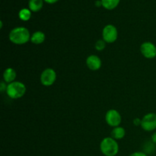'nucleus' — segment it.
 I'll list each match as a JSON object with an SVG mask.
<instances>
[{
	"mask_svg": "<svg viewBox=\"0 0 156 156\" xmlns=\"http://www.w3.org/2000/svg\"><path fill=\"white\" fill-rule=\"evenodd\" d=\"M7 85H6V83L4 82V81L1 82V84H0V91H1L2 93H3L4 91H6Z\"/></svg>",
	"mask_w": 156,
	"mask_h": 156,
	"instance_id": "obj_17",
	"label": "nucleus"
},
{
	"mask_svg": "<svg viewBox=\"0 0 156 156\" xmlns=\"http://www.w3.org/2000/svg\"><path fill=\"white\" fill-rule=\"evenodd\" d=\"M100 150L105 156H116L119 152V145L112 137H105L100 143Z\"/></svg>",
	"mask_w": 156,
	"mask_h": 156,
	"instance_id": "obj_2",
	"label": "nucleus"
},
{
	"mask_svg": "<svg viewBox=\"0 0 156 156\" xmlns=\"http://www.w3.org/2000/svg\"><path fill=\"white\" fill-rule=\"evenodd\" d=\"M141 122H142V119L140 118H135L133 120V123L136 126H141Z\"/></svg>",
	"mask_w": 156,
	"mask_h": 156,
	"instance_id": "obj_18",
	"label": "nucleus"
},
{
	"mask_svg": "<svg viewBox=\"0 0 156 156\" xmlns=\"http://www.w3.org/2000/svg\"><path fill=\"white\" fill-rule=\"evenodd\" d=\"M118 37L117 27L113 24H107L102 30V40L108 44H113Z\"/></svg>",
	"mask_w": 156,
	"mask_h": 156,
	"instance_id": "obj_4",
	"label": "nucleus"
},
{
	"mask_svg": "<svg viewBox=\"0 0 156 156\" xmlns=\"http://www.w3.org/2000/svg\"><path fill=\"white\" fill-rule=\"evenodd\" d=\"M105 120L110 126L117 127L120 126L122 121V117L119 111L115 109H111L105 114Z\"/></svg>",
	"mask_w": 156,
	"mask_h": 156,
	"instance_id": "obj_7",
	"label": "nucleus"
},
{
	"mask_svg": "<svg viewBox=\"0 0 156 156\" xmlns=\"http://www.w3.org/2000/svg\"><path fill=\"white\" fill-rule=\"evenodd\" d=\"M6 94L10 98L18 99L22 98L26 93V86L21 82H15L8 84Z\"/></svg>",
	"mask_w": 156,
	"mask_h": 156,
	"instance_id": "obj_3",
	"label": "nucleus"
},
{
	"mask_svg": "<svg viewBox=\"0 0 156 156\" xmlns=\"http://www.w3.org/2000/svg\"><path fill=\"white\" fill-rule=\"evenodd\" d=\"M141 127L147 132H152L156 129V114L149 113L142 118Z\"/></svg>",
	"mask_w": 156,
	"mask_h": 156,
	"instance_id": "obj_6",
	"label": "nucleus"
},
{
	"mask_svg": "<svg viewBox=\"0 0 156 156\" xmlns=\"http://www.w3.org/2000/svg\"><path fill=\"white\" fill-rule=\"evenodd\" d=\"M30 34L24 27H17L12 29L9 35V41L16 45H23L30 41Z\"/></svg>",
	"mask_w": 156,
	"mask_h": 156,
	"instance_id": "obj_1",
	"label": "nucleus"
},
{
	"mask_svg": "<svg viewBox=\"0 0 156 156\" xmlns=\"http://www.w3.org/2000/svg\"><path fill=\"white\" fill-rule=\"evenodd\" d=\"M151 140H152V143L156 144V132L154 133H152V136H151Z\"/></svg>",
	"mask_w": 156,
	"mask_h": 156,
	"instance_id": "obj_20",
	"label": "nucleus"
},
{
	"mask_svg": "<svg viewBox=\"0 0 156 156\" xmlns=\"http://www.w3.org/2000/svg\"><path fill=\"white\" fill-rule=\"evenodd\" d=\"M95 5L98 6V7H100V6H102V2L101 0H97L95 1Z\"/></svg>",
	"mask_w": 156,
	"mask_h": 156,
	"instance_id": "obj_22",
	"label": "nucleus"
},
{
	"mask_svg": "<svg viewBox=\"0 0 156 156\" xmlns=\"http://www.w3.org/2000/svg\"><path fill=\"white\" fill-rule=\"evenodd\" d=\"M41 84L44 86H51L55 83L56 80V73L54 69L47 68L42 72L40 78Z\"/></svg>",
	"mask_w": 156,
	"mask_h": 156,
	"instance_id": "obj_5",
	"label": "nucleus"
},
{
	"mask_svg": "<svg viewBox=\"0 0 156 156\" xmlns=\"http://www.w3.org/2000/svg\"><path fill=\"white\" fill-rule=\"evenodd\" d=\"M129 156H148V155L143 152H133V153L130 154Z\"/></svg>",
	"mask_w": 156,
	"mask_h": 156,
	"instance_id": "obj_19",
	"label": "nucleus"
},
{
	"mask_svg": "<svg viewBox=\"0 0 156 156\" xmlns=\"http://www.w3.org/2000/svg\"><path fill=\"white\" fill-rule=\"evenodd\" d=\"M102 6L108 10H113L115 9L120 3V0H101Z\"/></svg>",
	"mask_w": 156,
	"mask_h": 156,
	"instance_id": "obj_14",
	"label": "nucleus"
},
{
	"mask_svg": "<svg viewBox=\"0 0 156 156\" xmlns=\"http://www.w3.org/2000/svg\"><path fill=\"white\" fill-rule=\"evenodd\" d=\"M45 2L48 3V4H53V3L56 2H58L59 0H44Z\"/></svg>",
	"mask_w": 156,
	"mask_h": 156,
	"instance_id": "obj_21",
	"label": "nucleus"
},
{
	"mask_svg": "<svg viewBox=\"0 0 156 156\" xmlns=\"http://www.w3.org/2000/svg\"><path fill=\"white\" fill-rule=\"evenodd\" d=\"M140 52L146 59H154L156 57V46L150 41H146L140 46Z\"/></svg>",
	"mask_w": 156,
	"mask_h": 156,
	"instance_id": "obj_8",
	"label": "nucleus"
},
{
	"mask_svg": "<svg viewBox=\"0 0 156 156\" xmlns=\"http://www.w3.org/2000/svg\"><path fill=\"white\" fill-rule=\"evenodd\" d=\"M106 44L104 40H98V41H96L95 45H94V47H95V50H98V51H102L105 49V47H106Z\"/></svg>",
	"mask_w": 156,
	"mask_h": 156,
	"instance_id": "obj_16",
	"label": "nucleus"
},
{
	"mask_svg": "<svg viewBox=\"0 0 156 156\" xmlns=\"http://www.w3.org/2000/svg\"><path fill=\"white\" fill-rule=\"evenodd\" d=\"M44 0H29L28 9L31 12H37L41 10L44 5Z\"/></svg>",
	"mask_w": 156,
	"mask_h": 156,
	"instance_id": "obj_13",
	"label": "nucleus"
},
{
	"mask_svg": "<svg viewBox=\"0 0 156 156\" xmlns=\"http://www.w3.org/2000/svg\"><path fill=\"white\" fill-rule=\"evenodd\" d=\"M45 34L44 32L41 31V30H37V31H35L31 35L30 42L34 44H36V45H39V44H43L45 41Z\"/></svg>",
	"mask_w": 156,
	"mask_h": 156,
	"instance_id": "obj_11",
	"label": "nucleus"
},
{
	"mask_svg": "<svg viewBox=\"0 0 156 156\" xmlns=\"http://www.w3.org/2000/svg\"><path fill=\"white\" fill-rule=\"evenodd\" d=\"M86 65L91 71H97L101 67V59L96 55H90L86 59Z\"/></svg>",
	"mask_w": 156,
	"mask_h": 156,
	"instance_id": "obj_9",
	"label": "nucleus"
},
{
	"mask_svg": "<svg viewBox=\"0 0 156 156\" xmlns=\"http://www.w3.org/2000/svg\"><path fill=\"white\" fill-rule=\"evenodd\" d=\"M18 17L23 21H27L31 17V11L29 9H21L18 12Z\"/></svg>",
	"mask_w": 156,
	"mask_h": 156,
	"instance_id": "obj_15",
	"label": "nucleus"
},
{
	"mask_svg": "<svg viewBox=\"0 0 156 156\" xmlns=\"http://www.w3.org/2000/svg\"><path fill=\"white\" fill-rule=\"evenodd\" d=\"M17 77L16 71L13 68H9L5 69V70L3 73V80L5 83H12V82H15V79Z\"/></svg>",
	"mask_w": 156,
	"mask_h": 156,
	"instance_id": "obj_10",
	"label": "nucleus"
},
{
	"mask_svg": "<svg viewBox=\"0 0 156 156\" xmlns=\"http://www.w3.org/2000/svg\"><path fill=\"white\" fill-rule=\"evenodd\" d=\"M2 26H3V23H2V21H0V28H2Z\"/></svg>",
	"mask_w": 156,
	"mask_h": 156,
	"instance_id": "obj_23",
	"label": "nucleus"
},
{
	"mask_svg": "<svg viewBox=\"0 0 156 156\" xmlns=\"http://www.w3.org/2000/svg\"><path fill=\"white\" fill-rule=\"evenodd\" d=\"M126 135V130L122 126H117L114 127L111 131V137L116 140H120L124 138Z\"/></svg>",
	"mask_w": 156,
	"mask_h": 156,
	"instance_id": "obj_12",
	"label": "nucleus"
}]
</instances>
